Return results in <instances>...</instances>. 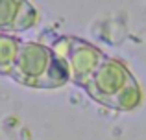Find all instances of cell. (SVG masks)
<instances>
[{"mask_svg": "<svg viewBox=\"0 0 146 140\" xmlns=\"http://www.w3.org/2000/svg\"><path fill=\"white\" fill-rule=\"evenodd\" d=\"M85 89L94 101L115 111H133L143 101V90L128 66L107 55L91 76Z\"/></svg>", "mask_w": 146, "mask_h": 140, "instance_id": "6da1fadb", "label": "cell"}, {"mask_svg": "<svg viewBox=\"0 0 146 140\" xmlns=\"http://www.w3.org/2000/svg\"><path fill=\"white\" fill-rule=\"evenodd\" d=\"M52 52L67 61L72 81L82 87L87 85V81L96 72L100 63L106 59V55L98 48L82 39H59L52 46Z\"/></svg>", "mask_w": 146, "mask_h": 140, "instance_id": "7a4b0ae2", "label": "cell"}, {"mask_svg": "<svg viewBox=\"0 0 146 140\" xmlns=\"http://www.w3.org/2000/svg\"><path fill=\"white\" fill-rule=\"evenodd\" d=\"M54 57L52 48L44 46L41 43L33 41H21V46L17 52L13 70L9 76H13L19 83L28 87H37L43 76L46 74L50 61Z\"/></svg>", "mask_w": 146, "mask_h": 140, "instance_id": "3957f363", "label": "cell"}, {"mask_svg": "<svg viewBox=\"0 0 146 140\" xmlns=\"http://www.w3.org/2000/svg\"><path fill=\"white\" fill-rule=\"evenodd\" d=\"M39 18L37 7L30 0H0V32L17 33L32 28Z\"/></svg>", "mask_w": 146, "mask_h": 140, "instance_id": "277c9868", "label": "cell"}, {"mask_svg": "<svg viewBox=\"0 0 146 140\" xmlns=\"http://www.w3.org/2000/svg\"><path fill=\"white\" fill-rule=\"evenodd\" d=\"M68 81H72V76H70V68H68L67 61L54 54L46 74L43 76V79L39 81L37 87H41V89H56V87H61Z\"/></svg>", "mask_w": 146, "mask_h": 140, "instance_id": "5b68a950", "label": "cell"}, {"mask_svg": "<svg viewBox=\"0 0 146 140\" xmlns=\"http://www.w3.org/2000/svg\"><path fill=\"white\" fill-rule=\"evenodd\" d=\"M19 46H21V39L13 37L11 33L0 32V74H11Z\"/></svg>", "mask_w": 146, "mask_h": 140, "instance_id": "8992f818", "label": "cell"}]
</instances>
